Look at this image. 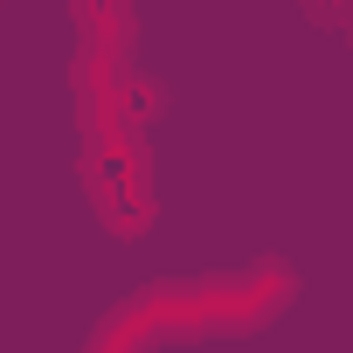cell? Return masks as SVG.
<instances>
[{
	"label": "cell",
	"instance_id": "cell-2",
	"mask_svg": "<svg viewBox=\"0 0 353 353\" xmlns=\"http://www.w3.org/2000/svg\"><path fill=\"white\" fill-rule=\"evenodd\" d=\"M70 8H77V21H83V42H90V49L125 56V42H132V8H125V0H70Z\"/></svg>",
	"mask_w": 353,
	"mask_h": 353
},
{
	"label": "cell",
	"instance_id": "cell-3",
	"mask_svg": "<svg viewBox=\"0 0 353 353\" xmlns=\"http://www.w3.org/2000/svg\"><path fill=\"white\" fill-rule=\"evenodd\" d=\"M152 111H159V90H152V83H139V77H125V125L139 132Z\"/></svg>",
	"mask_w": 353,
	"mask_h": 353
},
{
	"label": "cell",
	"instance_id": "cell-1",
	"mask_svg": "<svg viewBox=\"0 0 353 353\" xmlns=\"http://www.w3.org/2000/svg\"><path fill=\"white\" fill-rule=\"evenodd\" d=\"M90 194H97L104 229L118 236H139L152 222V201L139 188V152H90Z\"/></svg>",
	"mask_w": 353,
	"mask_h": 353
},
{
	"label": "cell",
	"instance_id": "cell-5",
	"mask_svg": "<svg viewBox=\"0 0 353 353\" xmlns=\"http://www.w3.org/2000/svg\"><path fill=\"white\" fill-rule=\"evenodd\" d=\"M90 353H132V346H104V339H90Z\"/></svg>",
	"mask_w": 353,
	"mask_h": 353
},
{
	"label": "cell",
	"instance_id": "cell-4",
	"mask_svg": "<svg viewBox=\"0 0 353 353\" xmlns=\"http://www.w3.org/2000/svg\"><path fill=\"white\" fill-rule=\"evenodd\" d=\"M305 14L325 28H353V0H305Z\"/></svg>",
	"mask_w": 353,
	"mask_h": 353
}]
</instances>
